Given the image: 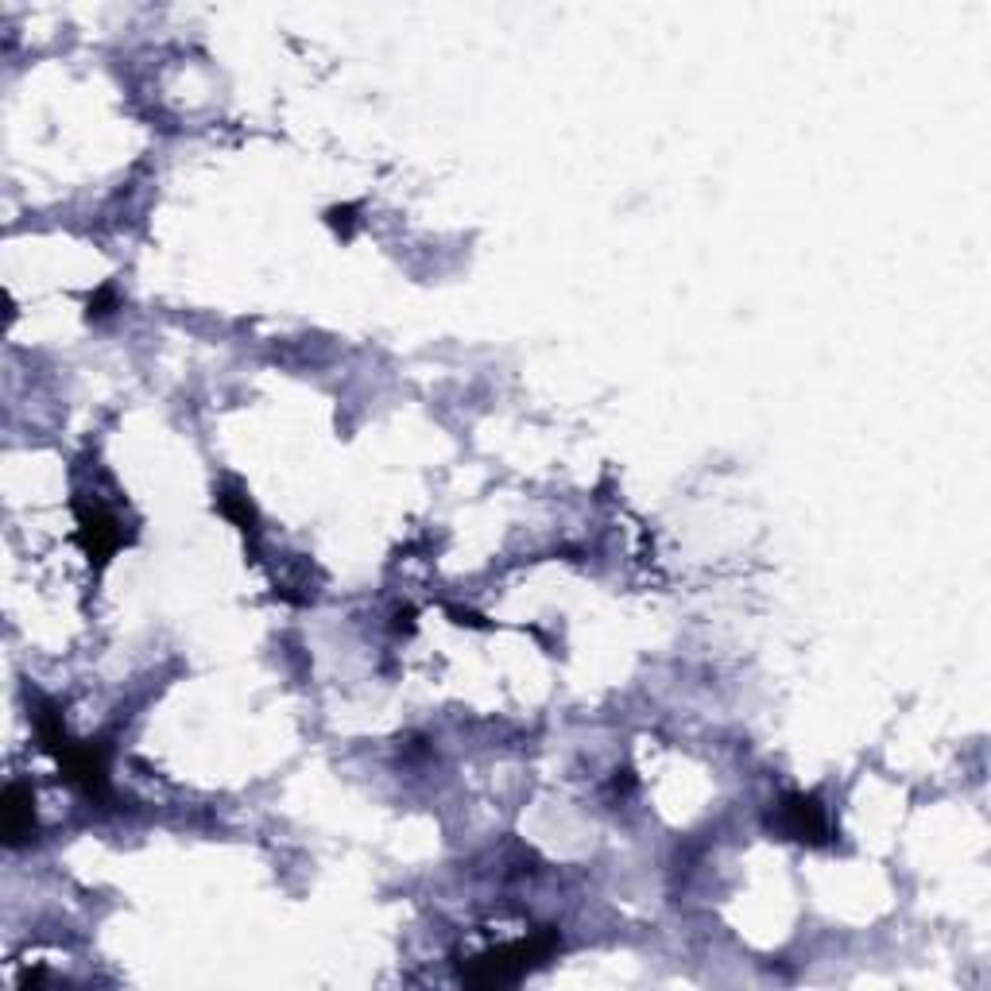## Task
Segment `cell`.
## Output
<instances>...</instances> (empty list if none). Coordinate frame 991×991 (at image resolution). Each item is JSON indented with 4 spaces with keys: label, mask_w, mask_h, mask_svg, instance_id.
Here are the masks:
<instances>
[{
    "label": "cell",
    "mask_w": 991,
    "mask_h": 991,
    "mask_svg": "<svg viewBox=\"0 0 991 991\" xmlns=\"http://www.w3.org/2000/svg\"><path fill=\"white\" fill-rule=\"evenodd\" d=\"M82 539H86V550H90V558H98V562H109V554L121 547L124 534H121V523H116L109 511L93 508V516H82Z\"/></svg>",
    "instance_id": "obj_2"
},
{
    "label": "cell",
    "mask_w": 991,
    "mask_h": 991,
    "mask_svg": "<svg viewBox=\"0 0 991 991\" xmlns=\"http://www.w3.org/2000/svg\"><path fill=\"white\" fill-rule=\"evenodd\" d=\"M32 833V795L24 787H9L4 795V836L9 844H20Z\"/></svg>",
    "instance_id": "obj_4"
},
{
    "label": "cell",
    "mask_w": 991,
    "mask_h": 991,
    "mask_svg": "<svg viewBox=\"0 0 991 991\" xmlns=\"http://www.w3.org/2000/svg\"><path fill=\"white\" fill-rule=\"evenodd\" d=\"M222 508L229 511L233 519H237L240 531L256 534V516H252V504H248V496H222Z\"/></svg>",
    "instance_id": "obj_5"
},
{
    "label": "cell",
    "mask_w": 991,
    "mask_h": 991,
    "mask_svg": "<svg viewBox=\"0 0 991 991\" xmlns=\"http://www.w3.org/2000/svg\"><path fill=\"white\" fill-rule=\"evenodd\" d=\"M787 829L790 836H798V841H825V813H821V806L813 802V798H787Z\"/></svg>",
    "instance_id": "obj_3"
},
{
    "label": "cell",
    "mask_w": 991,
    "mask_h": 991,
    "mask_svg": "<svg viewBox=\"0 0 991 991\" xmlns=\"http://www.w3.org/2000/svg\"><path fill=\"white\" fill-rule=\"evenodd\" d=\"M550 949H554V934H542V937H534V942H519V945H511V949L488 953V957L476 960V968H473L469 980H476V983L519 980V976H523L539 957H547Z\"/></svg>",
    "instance_id": "obj_1"
}]
</instances>
